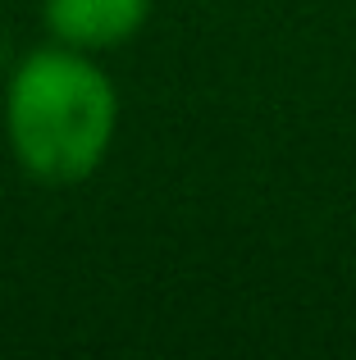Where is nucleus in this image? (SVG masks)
I'll return each mask as SVG.
<instances>
[{"label": "nucleus", "instance_id": "obj_2", "mask_svg": "<svg viewBox=\"0 0 356 360\" xmlns=\"http://www.w3.org/2000/svg\"><path fill=\"white\" fill-rule=\"evenodd\" d=\"M46 32L73 51H119L151 18V0H42Z\"/></svg>", "mask_w": 356, "mask_h": 360}, {"label": "nucleus", "instance_id": "obj_1", "mask_svg": "<svg viewBox=\"0 0 356 360\" xmlns=\"http://www.w3.org/2000/svg\"><path fill=\"white\" fill-rule=\"evenodd\" d=\"M119 91L110 73L73 46L23 55L5 87V137L18 169L42 187H78L115 146Z\"/></svg>", "mask_w": 356, "mask_h": 360}]
</instances>
